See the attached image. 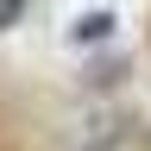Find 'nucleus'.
Returning <instances> with one entry per match:
<instances>
[{"mask_svg": "<svg viewBox=\"0 0 151 151\" xmlns=\"http://www.w3.org/2000/svg\"><path fill=\"white\" fill-rule=\"evenodd\" d=\"M107 25H113V13H88L82 25H76V38H107Z\"/></svg>", "mask_w": 151, "mask_h": 151, "instance_id": "obj_1", "label": "nucleus"}, {"mask_svg": "<svg viewBox=\"0 0 151 151\" xmlns=\"http://www.w3.org/2000/svg\"><path fill=\"white\" fill-rule=\"evenodd\" d=\"M19 13H25V0H0V32H6V25H19Z\"/></svg>", "mask_w": 151, "mask_h": 151, "instance_id": "obj_2", "label": "nucleus"}, {"mask_svg": "<svg viewBox=\"0 0 151 151\" xmlns=\"http://www.w3.org/2000/svg\"><path fill=\"white\" fill-rule=\"evenodd\" d=\"M88 151H113V145H88Z\"/></svg>", "mask_w": 151, "mask_h": 151, "instance_id": "obj_3", "label": "nucleus"}]
</instances>
